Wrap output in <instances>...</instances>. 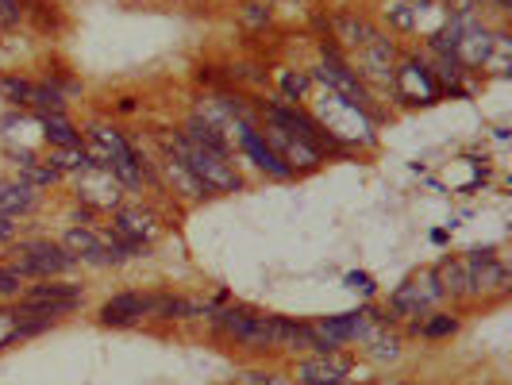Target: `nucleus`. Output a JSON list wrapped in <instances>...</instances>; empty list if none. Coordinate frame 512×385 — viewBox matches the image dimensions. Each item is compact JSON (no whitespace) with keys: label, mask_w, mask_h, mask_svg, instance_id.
<instances>
[{"label":"nucleus","mask_w":512,"mask_h":385,"mask_svg":"<svg viewBox=\"0 0 512 385\" xmlns=\"http://www.w3.org/2000/svg\"><path fill=\"white\" fill-rule=\"evenodd\" d=\"M39 208V189L31 181H0V216H27Z\"/></svg>","instance_id":"18"},{"label":"nucleus","mask_w":512,"mask_h":385,"mask_svg":"<svg viewBox=\"0 0 512 385\" xmlns=\"http://www.w3.org/2000/svg\"><path fill=\"white\" fill-rule=\"evenodd\" d=\"M389 85H393V97L401 104H436L443 97V85L436 81L432 66L420 58H401Z\"/></svg>","instance_id":"5"},{"label":"nucleus","mask_w":512,"mask_h":385,"mask_svg":"<svg viewBox=\"0 0 512 385\" xmlns=\"http://www.w3.org/2000/svg\"><path fill=\"white\" fill-rule=\"evenodd\" d=\"M147 320V293H116L101 305L104 328H131Z\"/></svg>","instance_id":"17"},{"label":"nucleus","mask_w":512,"mask_h":385,"mask_svg":"<svg viewBox=\"0 0 512 385\" xmlns=\"http://www.w3.org/2000/svg\"><path fill=\"white\" fill-rule=\"evenodd\" d=\"M8 266H12L20 278H54V274L74 270L77 258L70 255L62 243H54V239H24V243H16Z\"/></svg>","instance_id":"3"},{"label":"nucleus","mask_w":512,"mask_h":385,"mask_svg":"<svg viewBox=\"0 0 512 385\" xmlns=\"http://www.w3.org/2000/svg\"><path fill=\"white\" fill-rule=\"evenodd\" d=\"M439 285H443V297H455V301H466L474 297V282H470V270L462 258H443L436 266Z\"/></svg>","instance_id":"19"},{"label":"nucleus","mask_w":512,"mask_h":385,"mask_svg":"<svg viewBox=\"0 0 512 385\" xmlns=\"http://www.w3.org/2000/svg\"><path fill=\"white\" fill-rule=\"evenodd\" d=\"M62 247L77 258V266H97V270H104V266H120L116 255L108 251L104 235L93 228H70L66 235H62Z\"/></svg>","instance_id":"12"},{"label":"nucleus","mask_w":512,"mask_h":385,"mask_svg":"<svg viewBox=\"0 0 512 385\" xmlns=\"http://www.w3.org/2000/svg\"><path fill=\"white\" fill-rule=\"evenodd\" d=\"M347 285H351V289H359V293H366V297L374 293V282H370V274H359V270H351V274H347Z\"/></svg>","instance_id":"32"},{"label":"nucleus","mask_w":512,"mask_h":385,"mask_svg":"<svg viewBox=\"0 0 512 385\" xmlns=\"http://www.w3.org/2000/svg\"><path fill=\"white\" fill-rule=\"evenodd\" d=\"M112 228L120 231L124 239H131V243L151 247L154 239L162 235V220H158V212L151 205H120L112 212Z\"/></svg>","instance_id":"11"},{"label":"nucleus","mask_w":512,"mask_h":385,"mask_svg":"<svg viewBox=\"0 0 512 385\" xmlns=\"http://www.w3.org/2000/svg\"><path fill=\"white\" fill-rule=\"evenodd\" d=\"M312 81H320V85H328V93L339 97L343 104H351V108H359L362 116H378V108H374V97H370V89H366V81L359 77V70L343 58L339 51V43L335 39H320V66L316 70H308Z\"/></svg>","instance_id":"2"},{"label":"nucleus","mask_w":512,"mask_h":385,"mask_svg":"<svg viewBox=\"0 0 512 385\" xmlns=\"http://www.w3.org/2000/svg\"><path fill=\"white\" fill-rule=\"evenodd\" d=\"M462 262L470 270L474 297H482V293H505L509 289V270H505V262L493 255V251H474V255H466Z\"/></svg>","instance_id":"13"},{"label":"nucleus","mask_w":512,"mask_h":385,"mask_svg":"<svg viewBox=\"0 0 512 385\" xmlns=\"http://www.w3.org/2000/svg\"><path fill=\"white\" fill-rule=\"evenodd\" d=\"M416 16H420V8H412L409 0H393V4H385V20L397 27V31H412V27H416Z\"/></svg>","instance_id":"28"},{"label":"nucleus","mask_w":512,"mask_h":385,"mask_svg":"<svg viewBox=\"0 0 512 385\" xmlns=\"http://www.w3.org/2000/svg\"><path fill=\"white\" fill-rule=\"evenodd\" d=\"M24 297H39V301H85V293H81V285L74 282H54V278H43L39 285H31Z\"/></svg>","instance_id":"25"},{"label":"nucleus","mask_w":512,"mask_h":385,"mask_svg":"<svg viewBox=\"0 0 512 385\" xmlns=\"http://www.w3.org/2000/svg\"><path fill=\"white\" fill-rule=\"evenodd\" d=\"M278 81H282V93L289 104H301L312 85V74H293V70H278Z\"/></svg>","instance_id":"27"},{"label":"nucleus","mask_w":512,"mask_h":385,"mask_svg":"<svg viewBox=\"0 0 512 385\" xmlns=\"http://www.w3.org/2000/svg\"><path fill=\"white\" fill-rule=\"evenodd\" d=\"M181 135L189 139V143H201V147H208V151H220V154H231V139L224 135L220 128H212L205 116H189L185 120V128H181Z\"/></svg>","instance_id":"20"},{"label":"nucleus","mask_w":512,"mask_h":385,"mask_svg":"<svg viewBox=\"0 0 512 385\" xmlns=\"http://www.w3.org/2000/svg\"><path fill=\"white\" fill-rule=\"evenodd\" d=\"M0 93L12 104H24V108H35V112H62L66 108L62 89H54L51 81H31V77L4 74L0 77Z\"/></svg>","instance_id":"7"},{"label":"nucleus","mask_w":512,"mask_h":385,"mask_svg":"<svg viewBox=\"0 0 512 385\" xmlns=\"http://www.w3.org/2000/svg\"><path fill=\"white\" fill-rule=\"evenodd\" d=\"M366 328V316L362 312H343V316H324V320H312V332L320 335V343L328 351H339L343 343H355Z\"/></svg>","instance_id":"16"},{"label":"nucleus","mask_w":512,"mask_h":385,"mask_svg":"<svg viewBox=\"0 0 512 385\" xmlns=\"http://www.w3.org/2000/svg\"><path fill=\"white\" fill-rule=\"evenodd\" d=\"M12 158H16V166H20V178L31 181L35 189H43V185H54V181L62 178V174L54 170L51 162H39L35 154H27V151H24V154H12Z\"/></svg>","instance_id":"24"},{"label":"nucleus","mask_w":512,"mask_h":385,"mask_svg":"<svg viewBox=\"0 0 512 385\" xmlns=\"http://www.w3.org/2000/svg\"><path fill=\"white\" fill-rule=\"evenodd\" d=\"M397 62H401L397 43H393L385 31L359 47V66H362L359 77L362 81H382V85H389V81H393V70H397Z\"/></svg>","instance_id":"10"},{"label":"nucleus","mask_w":512,"mask_h":385,"mask_svg":"<svg viewBox=\"0 0 512 385\" xmlns=\"http://www.w3.org/2000/svg\"><path fill=\"white\" fill-rule=\"evenodd\" d=\"M378 385H385V382H378ZM389 385H401V382H389Z\"/></svg>","instance_id":"35"},{"label":"nucleus","mask_w":512,"mask_h":385,"mask_svg":"<svg viewBox=\"0 0 512 385\" xmlns=\"http://www.w3.org/2000/svg\"><path fill=\"white\" fill-rule=\"evenodd\" d=\"M154 174H158V181H162V189H174V193H181L185 201H205V197H212L205 185L193 178V170H189L181 158H174V154L162 151V158L154 162Z\"/></svg>","instance_id":"14"},{"label":"nucleus","mask_w":512,"mask_h":385,"mask_svg":"<svg viewBox=\"0 0 512 385\" xmlns=\"http://www.w3.org/2000/svg\"><path fill=\"white\" fill-rule=\"evenodd\" d=\"M412 332H420V335H428V339H443V335H455L459 332V320L455 316H443V312H436V316H420L416 324H412Z\"/></svg>","instance_id":"26"},{"label":"nucleus","mask_w":512,"mask_h":385,"mask_svg":"<svg viewBox=\"0 0 512 385\" xmlns=\"http://www.w3.org/2000/svg\"><path fill=\"white\" fill-rule=\"evenodd\" d=\"M27 16L24 0H0V27H16Z\"/></svg>","instance_id":"30"},{"label":"nucleus","mask_w":512,"mask_h":385,"mask_svg":"<svg viewBox=\"0 0 512 385\" xmlns=\"http://www.w3.org/2000/svg\"><path fill=\"white\" fill-rule=\"evenodd\" d=\"M270 4L266 0H243V8H239V20L243 24H251V27H262V24H270Z\"/></svg>","instance_id":"29"},{"label":"nucleus","mask_w":512,"mask_h":385,"mask_svg":"<svg viewBox=\"0 0 512 385\" xmlns=\"http://www.w3.org/2000/svg\"><path fill=\"white\" fill-rule=\"evenodd\" d=\"M77 201L89 212H116L124 205V185L104 170H85L77 174Z\"/></svg>","instance_id":"9"},{"label":"nucleus","mask_w":512,"mask_h":385,"mask_svg":"<svg viewBox=\"0 0 512 385\" xmlns=\"http://www.w3.org/2000/svg\"><path fill=\"white\" fill-rule=\"evenodd\" d=\"M16 235V224H12V216H0V239H12Z\"/></svg>","instance_id":"34"},{"label":"nucleus","mask_w":512,"mask_h":385,"mask_svg":"<svg viewBox=\"0 0 512 385\" xmlns=\"http://www.w3.org/2000/svg\"><path fill=\"white\" fill-rule=\"evenodd\" d=\"M258 128H262L266 143L278 151V158H282L293 174H308V170H320V166H324L328 154L320 151V147H312V143H305V139H297V135H289V131L274 128V124H258Z\"/></svg>","instance_id":"8"},{"label":"nucleus","mask_w":512,"mask_h":385,"mask_svg":"<svg viewBox=\"0 0 512 385\" xmlns=\"http://www.w3.org/2000/svg\"><path fill=\"white\" fill-rule=\"evenodd\" d=\"M47 162H51L58 174H85V170H97L89 151H85V143H77V147H51Z\"/></svg>","instance_id":"22"},{"label":"nucleus","mask_w":512,"mask_h":385,"mask_svg":"<svg viewBox=\"0 0 512 385\" xmlns=\"http://www.w3.org/2000/svg\"><path fill=\"white\" fill-rule=\"evenodd\" d=\"M20 285H24V278L12 266H0V297H20Z\"/></svg>","instance_id":"31"},{"label":"nucleus","mask_w":512,"mask_h":385,"mask_svg":"<svg viewBox=\"0 0 512 385\" xmlns=\"http://www.w3.org/2000/svg\"><path fill=\"white\" fill-rule=\"evenodd\" d=\"M158 147L166 154H174V158H181V162L193 170V178L201 181L212 197H216V193H239V189H243L239 170L231 166V154L208 151L201 143H189L181 131H158Z\"/></svg>","instance_id":"1"},{"label":"nucleus","mask_w":512,"mask_h":385,"mask_svg":"<svg viewBox=\"0 0 512 385\" xmlns=\"http://www.w3.org/2000/svg\"><path fill=\"white\" fill-rule=\"evenodd\" d=\"M347 374H351V359L339 351H328V355H316L297 366V385H347Z\"/></svg>","instance_id":"15"},{"label":"nucleus","mask_w":512,"mask_h":385,"mask_svg":"<svg viewBox=\"0 0 512 385\" xmlns=\"http://www.w3.org/2000/svg\"><path fill=\"white\" fill-rule=\"evenodd\" d=\"M332 27H335V39H343L347 47H362V43H370L374 35H382L366 16H355V12H339L332 20Z\"/></svg>","instance_id":"21"},{"label":"nucleus","mask_w":512,"mask_h":385,"mask_svg":"<svg viewBox=\"0 0 512 385\" xmlns=\"http://www.w3.org/2000/svg\"><path fill=\"white\" fill-rule=\"evenodd\" d=\"M39 124H43V135L51 139V147H77L81 143V131L62 112H39Z\"/></svg>","instance_id":"23"},{"label":"nucleus","mask_w":512,"mask_h":385,"mask_svg":"<svg viewBox=\"0 0 512 385\" xmlns=\"http://www.w3.org/2000/svg\"><path fill=\"white\" fill-rule=\"evenodd\" d=\"M239 385H282V382H278V374H243Z\"/></svg>","instance_id":"33"},{"label":"nucleus","mask_w":512,"mask_h":385,"mask_svg":"<svg viewBox=\"0 0 512 385\" xmlns=\"http://www.w3.org/2000/svg\"><path fill=\"white\" fill-rule=\"evenodd\" d=\"M443 301V285H439V274L436 266H428V270H420V274H412L409 282L401 285L393 297H389V316L393 320H405V316H424L428 308Z\"/></svg>","instance_id":"4"},{"label":"nucleus","mask_w":512,"mask_h":385,"mask_svg":"<svg viewBox=\"0 0 512 385\" xmlns=\"http://www.w3.org/2000/svg\"><path fill=\"white\" fill-rule=\"evenodd\" d=\"M231 135H235V147L247 154V158L255 162L266 178H274V181H293V178H297V174L285 166L282 158H278V151L266 143V135H262V128H258V120H235Z\"/></svg>","instance_id":"6"}]
</instances>
